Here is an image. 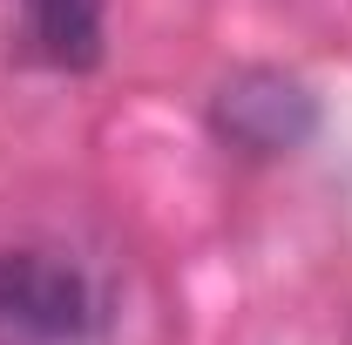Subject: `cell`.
Returning a JSON list of instances; mask_svg holds the SVG:
<instances>
[{
    "mask_svg": "<svg viewBox=\"0 0 352 345\" xmlns=\"http://www.w3.org/2000/svg\"><path fill=\"white\" fill-rule=\"evenodd\" d=\"M0 345H109V291L68 251H0Z\"/></svg>",
    "mask_w": 352,
    "mask_h": 345,
    "instance_id": "obj_1",
    "label": "cell"
},
{
    "mask_svg": "<svg viewBox=\"0 0 352 345\" xmlns=\"http://www.w3.org/2000/svg\"><path fill=\"white\" fill-rule=\"evenodd\" d=\"M210 129L244 156H292L318 129V102L285 68H237L210 95Z\"/></svg>",
    "mask_w": 352,
    "mask_h": 345,
    "instance_id": "obj_2",
    "label": "cell"
},
{
    "mask_svg": "<svg viewBox=\"0 0 352 345\" xmlns=\"http://www.w3.org/2000/svg\"><path fill=\"white\" fill-rule=\"evenodd\" d=\"M21 34L47 68L82 75L102 61V0H21Z\"/></svg>",
    "mask_w": 352,
    "mask_h": 345,
    "instance_id": "obj_3",
    "label": "cell"
}]
</instances>
